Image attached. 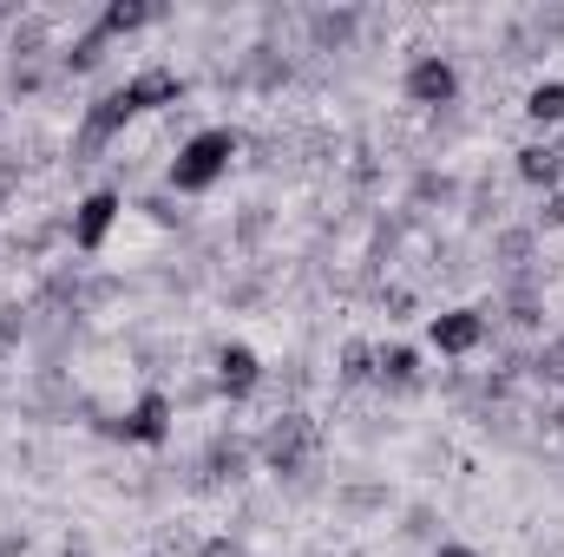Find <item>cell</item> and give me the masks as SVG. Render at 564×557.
Returning <instances> with one entry per match:
<instances>
[{"instance_id": "cell-1", "label": "cell", "mask_w": 564, "mask_h": 557, "mask_svg": "<svg viewBox=\"0 0 564 557\" xmlns=\"http://www.w3.org/2000/svg\"><path fill=\"white\" fill-rule=\"evenodd\" d=\"M237 151H243V139H237L230 125H197V132H184L177 151H171V164H164V190H171V197H210V190L230 177Z\"/></svg>"}, {"instance_id": "cell-2", "label": "cell", "mask_w": 564, "mask_h": 557, "mask_svg": "<svg viewBox=\"0 0 564 557\" xmlns=\"http://www.w3.org/2000/svg\"><path fill=\"white\" fill-rule=\"evenodd\" d=\"M119 217H126V197H119L112 184L86 190V197L73 204V217H66V250H73V256H106V243H112Z\"/></svg>"}, {"instance_id": "cell-3", "label": "cell", "mask_w": 564, "mask_h": 557, "mask_svg": "<svg viewBox=\"0 0 564 557\" xmlns=\"http://www.w3.org/2000/svg\"><path fill=\"white\" fill-rule=\"evenodd\" d=\"M401 99H408V106H421V112L453 106V99H459V66H453L446 53H414V59H408V73H401Z\"/></svg>"}, {"instance_id": "cell-4", "label": "cell", "mask_w": 564, "mask_h": 557, "mask_svg": "<svg viewBox=\"0 0 564 557\" xmlns=\"http://www.w3.org/2000/svg\"><path fill=\"white\" fill-rule=\"evenodd\" d=\"M525 119H532V125H558L564 119V79H539V86L525 92Z\"/></svg>"}, {"instance_id": "cell-5", "label": "cell", "mask_w": 564, "mask_h": 557, "mask_svg": "<svg viewBox=\"0 0 564 557\" xmlns=\"http://www.w3.org/2000/svg\"><path fill=\"white\" fill-rule=\"evenodd\" d=\"M433 557H479V551H466V545H440Z\"/></svg>"}]
</instances>
